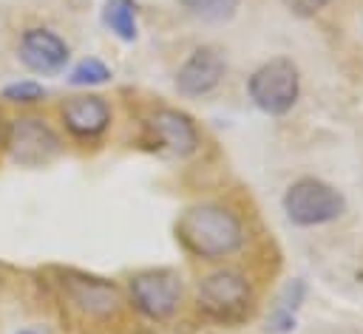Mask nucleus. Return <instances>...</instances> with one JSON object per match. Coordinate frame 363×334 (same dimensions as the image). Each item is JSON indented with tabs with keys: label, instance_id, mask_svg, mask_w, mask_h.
<instances>
[{
	"label": "nucleus",
	"instance_id": "f3484780",
	"mask_svg": "<svg viewBox=\"0 0 363 334\" xmlns=\"http://www.w3.org/2000/svg\"><path fill=\"white\" fill-rule=\"evenodd\" d=\"M20 334H34V331H20Z\"/></svg>",
	"mask_w": 363,
	"mask_h": 334
},
{
	"label": "nucleus",
	"instance_id": "9d476101",
	"mask_svg": "<svg viewBox=\"0 0 363 334\" xmlns=\"http://www.w3.org/2000/svg\"><path fill=\"white\" fill-rule=\"evenodd\" d=\"M221 76H224V59H221V54L216 48H210V45H201L179 68L176 88L184 96H204V93H210V91L218 88Z\"/></svg>",
	"mask_w": 363,
	"mask_h": 334
},
{
	"label": "nucleus",
	"instance_id": "1a4fd4ad",
	"mask_svg": "<svg viewBox=\"0 0 363 334\" xmlns=\"http://www.w3.org/2000/svg\"><path fill=\"white\" fill-rule=\"evenodd\" d=\"M20 62L34 74H60L68 62V45L48 28H28L20 40Z\"/></svg>",
	"mask_w": 363,
	"mask_h": 334
},
{
	"label": "nucleus",
	"instance_id": "7ed1b4c3",
	"mask_svg": "<svg viewBox=\"0 0 363 334\" xmlns=\"http://www.w3.org/2000/svg\"><path fill=\"white\" fill-rule=\"evenodd\" d=\"M346 209L343 195L320 178H298L284 195V212L295 226H320L340 218Z\"/></svg>",
	"mask_w": 363,
	"mask_h": 334
},
{
	"label": "nucleus",
	"instance_id": "39448f33",
	"mask_svg": "<svg viewBox=\"0 0 363 334\" xmlns=\"http://www.w3.org/2000/svg\"><path fill=\"white\" fill-rule=\"evenodd\" d=\"M250 297H252L250 283L235 269H218V272L207 275L199 283V292H196L199 309L207 317L221 320V323L241 320L250 309Z\"/></svg>",
	"mask_w": 363,
	"mask_h": 334
},
{
	"label": "nucleus",
	"instance_id": "423d86ee",
	"mask_svg": "<svg viewBox=\"0 0 363 334\" xmlns=\"http://www.w3.org/2000/svg\"><path fill=\"white\" fill-rule=\"evenodd\" d=\"M128 292H130L133 306L147 320H167L179 311L182 277L173 269H147L130 277Z\"/></svg>",
	"mask_w": 363,
	"mask_h": 334
},
{
	"label": "nucleus",
	"instance_id": "6e6552de",
	"mask_svg": "<svg viewBox=\"0 0 363 334\" xmlns=\"http://www.w3.org/2000/svg\"><path fill=\"white\" fill-rule=\"evenodd\" d=\"M147 130L159 150L179 156V159L196 153V147H199V130H196L193 119L182 110H173V108L156 110L147 122Z\"/></svg>",
	"mask_w": 363,
	"mask_h": 334
},
{
	"label": "nucleus",
	"instance_id": "4468645a",
	"mask_svg": "<svg viewBox=\"0 0 363 334\" xmlns=\"http://www.w3.org/2000/svg\"><path fill=\"white\" fill-rule=\"evenodd\" d=\"M111 79V68L105 65V62H99V59H82L74 71H71V76H68V82L71 85H102V82H108Z\"/></svg>",
	"mask_w": 363,
	"mask_h": 334
},
{
	"label": "nucleus",
	"instance_id": "f03ea898",
	"mask_svg": "<svg viewBox=\"0 0 363 334\" xmlns=\"http://www.w3.org/2000/svg\"><path fill=\"white\" fill-rule=\"evenodd\" d=\"M51 283L60 303L85 323H113L125 311V294L111 280L91 277L74 269H60Z\"/></svg>",
	"mask_w": 363,
	"mask_h": 334
},
{
	"label": "nucleus",
	"instance_id": "f257e3e1",
	"mask_svg": "<svg viewBox=\"0 0 363 334\" xmlns=\"http://www.w3.org/2000/svg\"><path fill=\"white\" fill-rule=\"evenodd\" d=\"M176 235L187 252L207 260L233 255L244 243V226L238 215L221 204H196L184 209L176 221Z\"/></svg>",
	"mask_w": 363,
	"mask_h": 334
},
{
	"label": "nucleus",
	"instance_id": "20e7f679",
	"mask_svg": "<svg viewBox=\"0 0 363 334\" xmlns=\"http://www.w3.org/2000/svg\"><path fill=\"white\" fill-rule=\"evenodd\" d=\"M250 99L255 102L258 110L269 116H284L292 110L301 93V74L298 65L286 57H275L264 62L252 76H250Z\"/></svg>",
	"mask_w": 363,
	"mask_h": 334
},
{
	"label": "nucleus",
	"instance_id": "9b49d317",
	"mask_svg": "<svg viewBox=\"0 0 363 334\" xmlns=\"http://www.w3.org/2000/svg\"><path fill=\"white\" fill-rule=\"evenodd\" d=\"M62 122L74 136L94 139V136L105 133V127L111 125V108L102 96H94V93L71 96L62 105Z\"/></svg>",
	"mask_w": 363,
	"mask_h": 334
},
{
	"label": "nucleus",
	"instance_id": "2eb2a0df",
	"mask_svg": "<svg viewBox=\"0 0 363 334\" xmlns=\"http://www.w3.org/2000/svg\"><path fill=\"white\" fill-rule=\"evenodd\" d=\"M45 96V88L40 82H31V79H23V82H14V85H6L3 91V99L9 102H40Z\"/></svg>",
	"mask_w": 363,
	"mask_h": 334
},
{
	"label": "nucleus",
	"instance_id": "dca6fc26",
	"mask_svg": "<svg viewBox=\"0 0 363 334\" xmlns=\"http://www.w3.org/2000/svg\"><path fill=\"white\" fill-rule=\"evenodd\" d=\"M292 14H298V17H312V14H318L329 0H281Z\"/></svg>",
	"mask_w": 363,
	"mask_h": 334
},
{
	"label": "nucleus",
	"instance_id": "f8f14e48",
	"mask_svg": "<svg viewBox=\"0 0 363 334\" xmlns=\"http://www.w3.org/2000/svg\"><path fill=\"white\" fill-rule=\"evenodd\" d=\"M102 23L125 42L136 40V3L133 0H108L102 8Z\"/></svg>",
	"mask_w": 363,
	"mask_h": 334
},
{
	"label": "nucleus",
	"instance_id": "ddd939ff",
	"mask_svg": "<svg viewBox=\"0 0 363 334\" xmlns=\"http://www.w3.org/2000/svg\"><path fill=\"white\" fill-rule=\"evenodd\" d=\"M193 17L207 20V23H224L238 11L241 0H179Z\"/></svg>",
	"mask_w": 363,
	"mask_h": 334
},
{
	"label": "nucleus",
	"instance_id": "0eeeda50",
	"mask_svg": "<svg viewBox=\"0 0 363 334\" xmlns=\"http://www.w3.org/2000/svg\"><path fill=\"white\" fill-rule=\"evenodd\" d=\"M6 147H9L11 161H17L23 167H43L60 153L62 144H60L57 133L43 119L23 116V119L11 122Z\"/></svg>",
	"mask_w": 363,
	"mask_h": 334
}]
</instances>
